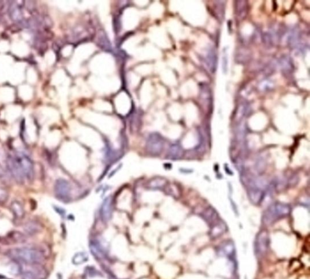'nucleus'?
Returning a JSON list of instances; mask_svg holds the SVG:
<instances>
[{"label":"nucleus","instance_id":"obj_10","mask_svg":"<svg viewBox=\"0 0 310 279\" xmlns=\"http://www.w3.org/2000/svg\"><path fill=\"white\" fill-rule=\"evenodd\" d=\"M204 219L210 225H212L214 223L217 222L219 220L218 212L212 207H208L205 210L202 214Z\"/></svg>","mask_w":310,"mask_h":279},{"label":"nucleus","instance_id":"obj_14","mask_svg":"<svg viewBox=\"0 0 310 279\" xmlns=\"http://www.w3.org/2000/svg\"><path fill=\"white\" fill-rule=\"evenodd\" d=\"M21 278L22 279H37V276L33 272L31 271H25L22 273V275H21Z\"/></svg>","mask_w":310,"mask_h":279},{"label":"nucleus","instance_id":"obj_15","mask_svg":"<svg viewBox=\"0 0 310 279\" xmlns=\"http://www.w3.org/2000/svg\"><path fill=\"white\" fill-rule=\"evenodd\" d=\"M6 193L3 191L0 190V201H3L6 199Z\"/></svg>","mask_w":310,"mask_h":279},{"label":"nucleus","instance_id":"obj_5","mask_svg":"<svg viewBox=\"0 0 310 279\" xmlns=\"http://www.w3.org/2000/svg\"><path fill=\"white\" fill-rule=\"evenodd\" d=\"M164 142L158 134H152L150 135L147 142V150L152 156H158L162 153Z\"/></svg>","mask_w":310,"mask_h":279},{"label":"nucleus","instance_id":"obj_1","mask_svg":"<svg viewBox=\"0 0 310 279\" xmlns=\"http://www.w3.org/2000/svg\"><path fill=\"white\" fill-rule=\"evenodd\" d=\"M7 166L12 176L19 182H29L34 175L33 160L24 151H15L8 156Z\"/></svg>","mask_w":310,"mask_h":279},{"label":"nucleus","instance_id":"obj_11","mask_svg":"<svg viewBox=\"0 0 310 279\" xmlns=\"http://www.w3.org/2000/svg\"><path fill=\"white\" fill-rule=\"evenodd\" d=\"M184 151L180 145L173 144L171 146L168 152V159L171 160H178L183 157Z\"/></svg>","mask_w":310,"mask_h":279},{"label":"nucleus","instance_id":"obj_7","mask_svg":"<svg viewBox=\"0 0 310 279\" xmlns=\"http://www.w3.org/2000/svg\"><path fill=\"white\" fill-rule=\"evenodd\" d=\"M227 230V225L223 220L219 219L217 222L212 225L210 231V237L216 239L224 235Z\"/></svg>","mask_w":310,"mask_h":279},{"label":"nucleus","instance_id":"obj_6","mask_svg":"<svg viewBox=\"0 0 310 279\" xmlns=\"http://www.w3.org/2000/svg\"><path fill=\"white\" fill-rule=\"evenodd\" d=\"M55 191L57 198L63 201L69 200L71 193V185L65 179H59L56 182Z\"/></svg>","mask_w":310,"mask_h":279},{"label":"nucleus","instance_id":"obj_8","mask_svg":"<svg viewBox=\"0 0 310 279\" xmlns=\"http://www.w3.org/2000/svg\"><path fill=\"white\" fill-rule=\"evenodd\" d=\"M248 195L250 201L253 204H258L264 200L265 193L262 189L252 188L248 191Z\"/></svg>","mask_w":310,"mask_h":279},{"label":"nucleus","instance_id":"obj_13","mask_svg":"<svg viewBox=\"0 0 310 279\" xmlns=\"http://www.w3.org/2000/svg\"><path fill=\"white\" fill-rule=\"evenodd\" d=\"M12 210L14 214L18 217H21L23 216L24 211L21 204L17 202H14L12 204Z\"/></svg>","mask_w":310,"mask_h":279},{"label":"nucleus","instance_id":"obj_12","mask_svg":"<svg viewBox=\"0 0 310 279\" xmlns=\"http://www.w3.org/2000/svg\"><path fill=\"white\" fill-rule=\"evenodd\" d=\"M220 251L226 256H231L233 254L234 246L232 241H227L220 247Z\"/></svg>","mask_w":310,"mask_h":279},{"label":"nucleus","instance_id":"obj_2","mask_svg":"<svg viewBox=\"0 0 310 279\" xmlns=\"http://www.w3.org/2000/svg\"><path fill=\"white\" fill-rule=\"evenodd\" d=\"M10 258L15 261L30 265L39 264L44 260L43 252L34 247H23L10 249Z\"/></svg>","mask_w":310,"mask_h":279},{"label":"nucleus","instance_id":"obj_9","mask_svg":"<svg viewBox=\"0 0 310 279\" xmlns=\"http://www.w3.org/2000/svg\"><path fill=\"white\" fill-rule=\"evenodd\" d=\"M112 199L111 197L106 198L103 201L101 208V214L104 220H108L112 216Z\"/></svg>","mask_w":310,"mask_h":279},{"label":"nucleus","instance_id":"obj_4","mask_svg":"<svg viewBox=\"0 0 310 279\" xmlns=\"http://www.w3.org/2000/svg\"><path fill=\"white\" fill-rule=\"evenodd\" d=\"M270 246V236L266 230L260 231L256 236L255 241V252L258 258H262L267 254Z\"/></svg>","mask_w":310,"mask_h":279},{"label":"nucleus","instance_id":"obj_3","mask_svg":"<svg viewBox=\"0 0 310 279\" xmlns=\"http://www.w3.org/2000/svg\"><path fill=\"white\" fill-rule=\"evenodd\" d=\"M291 210V206L288 204L280 202L272 204L264 212L262 220L264 225L273 224L277 220L289 216Z\"/></svg>","mask_w":310,"mask_h":279}]
</instances>
